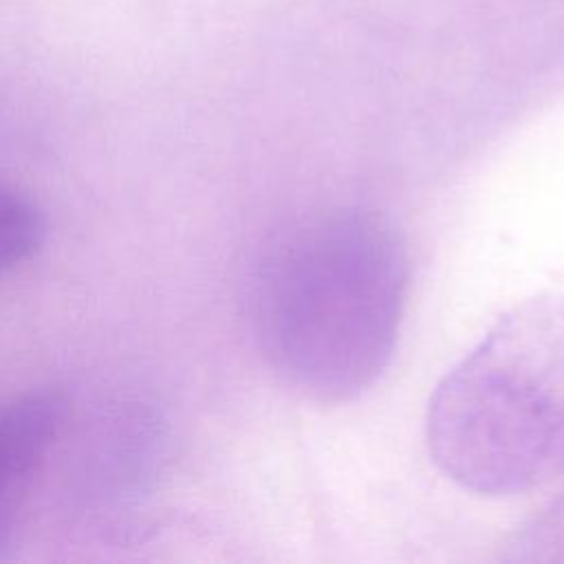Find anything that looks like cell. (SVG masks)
<instances>
[{
    "label": "cell",
    "instance_id": "6da1fadb",
    "mask_svg": "<svg viewBox=\"0 0 564 564\" xmlns=\"http://www.w3.org/2000/svg\"><path fill=\"white\" fill-rule=\"evenodd\" d=\"M410 286L408 249L377 212L293 220L262 247L249 315L271 370L317 403H346L388 368Z\"/></svg>",
    "mask_w": 564,
    "mask_h": 564
},
{
    "label": "cell",
    "instance_id": "7a4b0ae2",
    "mask_svg": "<svg viewBox=\"0 0 564 564\" xmlns=\"http://www.w3.org/2000/svg\"><path fill=\"white\" fill-rule=\"evenodd\" d=\"M427 445L480 496H518L564 476V289L505 311L438 381Z\"/></svg>",
    "mask_w": 564,
    "mask_h": 564
},
{
    "label": "cell",
    "instance_id": "3957f363",
    "mask_svg": "<svg viewBox=\"0 0 564 564\" xmlns=\"http://www.w3.org/2000/svg\"><path fill=\"white\" fill-rule=\"evenodd\" d=\"M64 403L51 392L0 401V544L9 538L22 498L55 441Z\"/></svg>",
    "mask_w": 564,
    "mask_h": 564
},
{
    "label": "cell",
    "instance_id": "277c9868",
    "mask_svg": "<svg viewBox=\"0 0 564 564\" xmlns=\"http://www.w3.org/2000/svg\"><path fill=\"white\" fill-rule=\"evenodd\" d=\"M46 220L20 189L0 183V275L26 262L44 242Z\"/></svg>",
    "mask_w": 564,
    "mask_h": 564
}]
</instances>
